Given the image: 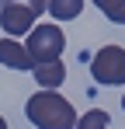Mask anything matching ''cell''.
<instances>
[{
	"instance_id": "277c9868",
	"label": "cell",
	"mask_w": 125,
	"mask_h": 129,
	"mask_svg": "<svg viewBox=\"0 0 125 129\" xmlns=\"http://www.w3.org/2000/svg\"><path fill=\"white\" fill-rule=\"evenodd\" d=\"M90 77L97 84L122 87L125 84V49L122 45H101L90 59Z\"/></svg>"
},
{
	"instance_id": "30bf717a",
	"label": "cell",
	"mask_w": 125,
	"mask_h": 129,
	"mask_svg": "<svg viewBox=\"0 0 125 129\" xmlns=\"http://www.w3.org/2000/svg\"><path fill=\"white\" fill-rule=\"evenodd\" d=\"M0 129H7V122H4V119H0Z\"/></svg>"
},
{
	"instance_id": "ba28073f",
	"label": "cell",
	"mask_w": 125,
	"mask_h": 129,
	"mask_svg": "<svg viewBox=\"0 0 125 129\" xmlns=\"http://www.w3.org/2000/svg\"><path fill=\"white\" fill-rule=\"evenodd\" d=\"M108 122H111V119H108L104 108H90L87 115L77 119V126H73V129H108Z\"/></svg>"
},
{
	"instance_id": "3957f363",
	"label": "cell",
	"mask_w": 125,
	"mask_h": 129,
	"mask_svg": "<svg viewBox=\"0 0 125 129\" xmlns=\"http://www.w3.org/2000/svg\"><path fill=\"white\" fill-rule=\"evenodd\" d=\"M24 49L31 52L35 63H45V59H59L62 49H66V35H62L59 24H35L24 39Z\"/></svg>"
},
{
	"instance_id": "52a82bcc",
	"label": "cell",
	"mask_w": 125,
	"mask_h": 129,
	"mask_svg": "<svg viewBox=\"0 0 125 129\" xmlns=\"http://www.w3.org/2000/svg\"><path fill=\"white\" fill-rule=\"evenodd\" d=\"M80 11L83 0H49V14L56 21H73V18H80Z\"/></svg>"
},
{
	"instance_id": "8fae6325",
	"label": "cell",
	"mask_w": 125,
	"mask_h": 129,
	"mask_svg": "<svg viewBox=\"0 0 125 129\" xmlns=\"http://www.w3.org/2000/svg\"><path fill=\"white\" fill-rule=\"evenodd\" d=\"M122 108H125V94H122Z\"/></svg>"
},
{
	"instance_id": "8992f818",
	"label": "cell",
	"mask_w": 125,
	"mask_h": 129,
	"mask_svg": "<svg viewBox=\"0 0 125 129\" xmlns=\"http://www.w3.org/2000/svg\"><path fill=\"white\" fill-rule=\"evenodd\" d=\"M31 77H35V84L42 91H56V87L66 80V66L59 59H45V63H35L31 66Z\"/></svg>"
},
{
	"instance_id": "9c48e42d",
	"label": "cell",
	"mask_w": 125,
	"mask_h": 129,
	"mask_svg": "<svg viewBox=\"0 0 125 129\" xmlns=\"http://www.w3.org/2000/svg\"><path fill=\"white\" fill-rule=\"evenodd\" d=\"M111 24H125V0H94Z\"/></svg>"
},
{
	"instance_id": "7a4b0ae2",
	"label": "cell",
	"mask_w": 125,
	"mask_h": 129,
	"mask_svg": "<svg viewBox=\"0 0 125 129\" xmlns=\"http://www.w3.org/2000/svg\"><path fill=\"white\" fill-rule=\"evenodd\" d=\"M42 11H49V0H0V28L11 39L28 35Z\"/></svg>"
},
{
	"instance_id": "6da1fadb",
	"label": "cell",
	"mask_w": 125,
	"mask_h": 129,
	"mask_svg": "<svg viewBox=\"0 0 125 129\" xmlns=\"http://www.w3.org/2000/svg\"><path fill=\"white\" fill-rule=\"evenodd\" d=\"M24 115H28V122L35 129H73L77 126L73 105H70L62 94H56V91H38V94H31L28 105H24Z\"/></svg>"
},
{
	"instance_id": "5b68a950",
	"label": "cell",
	"mask_w": 125,
	"mask_h": 129,
	"mask_svg": "<svg viewBox=\"0 0 125 129\" xmlns=\"http://www.w3.org/2000/svg\"><path fill=\"white\" fill-rule=\"evenodd\" d=\"M0 63L7 66V70H31L35 59H31V52L24 49V42H18V39H0Z\"/></svg>"
}]
</instances>
